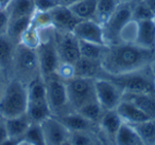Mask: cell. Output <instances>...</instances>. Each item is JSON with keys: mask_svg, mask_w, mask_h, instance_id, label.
Listing matches in <instances>:
<instances>
[{"mask_svg": "<svg viewBox=\"0 0 155 145\" xmlns=\"http://www.w3.org/2000/svg\"><path fill=\"white\" fill-rule=\"evenodd\" d=\"M32 22L38 29H45V28H49V27H53V24H52V18L49 11L36 10L32 17Z\"/></svg>", "mask_w": 155, "mask_h": 145, "instance_id": "35", "label": "cell"}, {"mask_svg": "<svg viewBox=\"0 0 155 145\" xmlns=\"http://www.w3.org/2000/svg\"><path fill=\"white\" fill-rule=\"evenodd\" d=\"M32 17L33 16H25V17H19V18H16V19L10 20L7 35L15 44H19L20 37H21L22 33L31 24Z\"/></svg>", "mask_w": 155, "mask_h": 145, "instance_id": "26", "label": "cell"}, {"mask_svg": "<svg viewBox=\"0 0 155 145\" xmlns=\"http://www.w3.org/2000/svg\"><path fill=\"white\" fill-rule=\"evenodd\" d=\"M154 58L155 49H146L136 44L119 43L107 46L101 63L104 72L118 75L142 70Z\"/></svg>", "mask_w": 155, "mask_h": 145, "instance_id": "1", "label": "cell"}, {"mask_svg": "<svg viewBox=\"0 0 155 145\" xmlns=\"http://www.w3.org/2000/svg\"><path fill=\"white\" fill-rule=\"evenodd\" d=\"M99 123L101 125L102 129L105 131V134L110 138L114 139L115 141V137H116L120 126L122 125L123 121L120 118V115L118 114V112L116 111V109H113V110L104 111Z\"/></svg>", "mask_w": 155, "mask_h": 145, "instance_id": "22", "label": "cell"}, {"mask_svg": "<svg viewBox=\"0 0 155 145\" xmlns=\"http://www.w3.org/2000/svg\"><path fill=\"white\" fill-rule=\"evenodd\" d=\"M20 44H22L26 47L30 48V49L36 50V48L41 44V36H39V29L34 26L32 21L29 28L22 33L21 37H20Z\"/></svg>", "mask_w": 155, "mask_h": 145, "instance_id": "32", "label": "cell"}, {"mask_svg": "<svg viewBox=\"0 0 155 145\" xmlns=\"http://www.w3.org/2000/svg\"><path fill=\"white\" fill-rule=\"evenodd\" d=\"M96 95L99 104L104 110H113L116 109L119 103L122 100L123 91L119 86L107 79H95Z\"/></svg>", "mask_w": 155, "mask_h": 145, "instance_id": "10", "label": "cell"}, {"mask_svg": "<svg viewBox=\"0 0 155 145\" xmlns=\"http://www.w3.org/2000/svg\"><path fill=\"white\" fill-rule=\"evenodd\" d=\"M122 100L133 103L151 119H155V94L123 92Z\"/></svg>", "mask_w": 155, "mask_h": 145, "instance_id": "17", "label": "cell"}, {"mask_svg": "<svg viewBox=\"0 0 155 145\" xmlns=\"http://www.w3.org/2000/svg\"><path fill=\"white\" fill-rule=\"evenodd\" d=\"M138 31V22L135 20H130L120 32V43H131L134 44L136 40Z\"/></svg>", "mask_w": 155, "mask_h": 145, "instance_id": "34", "label": "cell"}, {"mask_svg": "<svg viewBox=\"0 0 155 145\" xmlns=\"http://www.w3.org/2000/svg\"><path fill=\"white\" fill-rule=\"evenodd\" d=\"M155 14L146 5V3L141 0H135L133 5V12H132V19L135 21L141 20L154 19Z\"/></svg>", "mask_w": 155, "mask_h": 145, "instance_id": "33", "label": "cell"}, {"mask_svg": "<svg viewBox=\"0 0 155 145\" xmlns=\"http://www.w3.org/2000/svg\"><path fill=\"white\" fill-rule=\"evenodd\" d=\"M131 125V124H130ZM137 131L144 145H153L155 143V119H151L141 123L132 124Z\"/></svg>", "mask_w": 155, "mask_h": 145, "instance_id": "27", "label": "cell"}, {"mask_svg": "<svg viewBox=\"0 0 155 145\" xmlns=\"http://www.w3.org/2000/svg\"><path fill=\"white\" fill-rule=\"evenodd\" d=\"M153 145H155V143H154V144H153Z\"/></svg>", "mask_w": 155, "mask_h": 145, "instance_id": "48", "label": "cell"}, {"mask_svg": "<svg viewBox=\"0 0 155 145\" xmlns=\"http://www.w3.org/2000/svg\"><path fill=\"white\" fill-rule=\"evenodd\" d=\"M12 0H0V11H3V10H7L8 7L10 5Z\"/></svg>", "mask_w": 155, "mask_h": 145, "instance_id": "44", "label": "cell"}, {"mask_svg": "<svg viewBox=\"0 0 155 145\" xmlns=\"http://www.w3.org/2000/svg\"><path fill=\"white\" fill-rule=\"evenodd\" d=\"M98 0H80L68 7L81 20H95Z\"/></svg>", "mask_w": 155, "mask_h": 145, "instance_id": "25", "label": "cell"}, {"mask_svg": "<svg viewBox=\"0 0 155 145\" xmlns=\"http://www.w3.org/2000/svg\"><path fill=\"white\" fill-rule=\"evenodd\" d=\"M95 79L89 77L73 76L65 81L69 105L73 111H78L88 103L98 101L96 95Z\"/></svg>", "mask_w": 155, "mask_h": 145, "instance_id": "6", "label": "cell"}, {"mask_svg": "<svg viewBox=\"0 0 155 145\" xmlns=\"http://www.w3.org/2000/svg\"><path fill=\"white\" fill-rule=\"evenodd\" d=\"M22 140L28 145H46L45 136L41 123L32 122L29 129L22 137Z\"/></svg>", "mask_w": 155, "mask_h": 145, "instance_id": "30", "label": "cell"}, {"mask_svg": "<svg viewBox=\"0 0 155 145\" xmlns=\"http://www.w3.org/2000/svg\"><path fill=\"white\" fill-rule=\"evenodd\" d=\"M10 24L9 13L7 10L0 11V35H5L8 33Z\"/></svg>", "mask_w": 155, "mask_h": 145, "instance_id": "38", "label": "cell"}, {"mask_svg": "<svg viewBox=\"0 0 155 145\" xmlns=\"http://www.w3.org/2000/svg\"><path fill=\"white\" fill-rule=\"evenodd\" d=\"M16 45L7 34L0 35V67L5 71L9 79Z\"/></svg>", "mask_w": 155, "mask_h": 145, "instance_id": "19", "label": "cell"}, {"mask_svg": "<svg viewBox=\"0 0 155 145\" xmlns=\"http://www.w3.org/2000/svg\"><path fill=\"white\" fill-rule=\"evenodd\" d=\"M27 145H28V144H27Z\"/></svg>", "mask_w": 155, "mask_h": 145, "instance_id": "49", "label": "cell"}, {"mask_svg": "<svg viewBox=\"0 0 155 145\" xmlns=\"http://www.w3.org/2000/svg\"><path fill=\"white\" fill-rule=\"evenodd\" d=\"M135 0H118L119 3H130V2H133Z\"/></svg>", "mask_w": 155, "mask_h": 145, "instance_id": "46", "label": "cell"}, {"mask_svg": "<svg viewBox=\"0 0 155 145\" xmlns=\"http://www.w3.org/2000/svg\"><path fill=\"white\" fill-rule=\"evenodd\" d=\"M44 79H45L46 84L47 101L50 109H51L52 115L61 117L63 114L71 112V111H69L67 109H71V107L69 105L68 94H67V88L65 81H63L56 74H53Z\"/></svg>", "mask_w": 155, "mask_h": 145, "instance_id": "7", "label": "cell"}, {"mask_svg": "<svg viewBox=\"0 0 155 145\" xmlns=\"http://www.w3.org/2000/svg\"><path fill=\"white\" fill-rule=\"evenodd\" d=\"M8 139H9V134H8L7 126H5V120H2L0 121V143L5 142Z\"/></svg>", "mask_w": 155, "mask_h": 145, "instance_id": "40", "label": "cell"}, {"mask_svg": "<svg viewBox=\"0 0 155 145\" xmlns=\"http://www.w3.org/2000/svg\"><path fill=\"white\" fill-rule=\"evenodd\" d=\"M146 3V5L155 14V0H141Z\"/></svg>", "mask_w": 155, "mask_h": 145, "instance_id": "43", "label": "cell"}, {"mask_svg": "<svg viewBox=\"0 0 155 145\" xmlns=\"http://www.w3.org/2000/svg\"><path fill=\"white\" fill-rule=\"evenodd\" d=\"M80 1V0H55L56 5H65V7H70V5H74L75 2Z\"/></svg>", "mask_w": 155, "mask_h": 145, "instance_id": "42", "label": "cell"}, {"mask_svg": "<svg viewBox=\"0 0 155 145\" xmlns=\"http://www.w3.org/2000/svg\"><path fill=\"white\" fill-rule=\"evenodd\" d=\"M115 143L116 145H144L143 141L133 126L124 122L115 137Z\"/></svg>", "mask_w": 155, "mask_h": 145, "instance_id": "24", "label": "cell"}, {"mask_svg": "<svg viewBox=\"0 0 155 145\" xmlns=\"http://www.w3.org/2000/svg\"><path fill=\"white\" fill-rule=\"evenodd\" d=\"M133 5L134 1L130 3H119L112 16L102 26L104 39L107 46L120 43L119 36H120L121 30L130 20H132Z\"/></svg>", "mask_w": 155, "mask_h": 145, "instance_id": "8", "label": "cell"}, {"mask_svg": "<svg viewBox=\"0 0 155 145\" xmlns=\"http://www.w3.org/2000/svg\"><path fill=\"white\" fill-rule=\"evenodd\" d=\"M56 75L60 76L63 81H67V79L74 76V67L71 64L61 63L58 71H56Z\"/></svg>", "mask_w": 155, "mask_h": 145, "instance_id": "37", "label": "cell"}, {"mask_svg": "<svg viewBox=\"0 0 155 145\" xmlns=\"http://www.w3.org/2000/svg\"><path fill=\"white\" fill-rule=\"evenodd\" d=\"M65 127L70 132L72 131H88L93 126V122L87 120L82 114H80L77 111H71L66 114H63L61 117H56Z\"/></svg>", "mask_w": 155, "mask_h": 145, "instance_id": "18", "label": "cell"}, {"mask_svg": "<svg viewBox=\"0 0 155 145\" xmlns=\"http://www.w3.org/2000/svg\"><path fill=\"white\" fill-rule=\"evenodd\" d=\"M106 49H107V45H99L91 41L80 40L81 56H84V57L101 60Z\"/></svg>", "mask_w": 155, "mask_h": 145, "instance_id": "29", "label": "cell"}, {"mask_svg": "<svg viewBox=\"0 0 155 145\" xmlns=\"http://www.w3.org/2000/svg\"><path fill=\"white\" fill-rule=\"evenodd\" d=\"M8 79H9L8 74L5 73V71L0 67V98L2 95V92H3V90H5V85H7Z\"/></svg>", "mask_w": 155, "mask_h": 145, "instance_id": "39", "label": "cell"}, {"mask_svg": "<svg viewBox=\"0 0 155 145\" xmlns=\"http://www.w3.org/2000/svg\"><path fill=\"white\" fill-rule=\"evenodd\" d=\"M74 67V76L98 79L103 72L102 63L99 60H91L81 56L73 65Z\"/></svg>", "mask_w": 155, "mask_h": 145, "instance_id": "15", "label": "cell"}, {"mask_svg": "<svg viewBox=\"0 0 155 145\" xmlns=\"http://www.w3.org/2000/svg\"><path fill=\"white\" fill-rule=\"evenodd\" d=\"M54 33H55L54 27L39 29L41 44L36 48V53L38 57L39 71L43 79H47L51 75L56 74L58 66L61 65Z\"/></svg>", "mask_w": 155, "mask_h": 145, "instance_id": "3", "label": "cell"}, {"mask_svg": "<svg viewBox=\"0 0 155 145\" xmlns=\"http://www.w3.org/2000/svg\"><path fill=\"white\" fill-rule=\"evenodd\" d=\"M61 145H71V143L69 142V141H66V142H64L63 144H61Z\"/></svg>", "mask_w": 155, "mask_h": 145, "instance_id": "47", "label": "cell"}, {"mask_svg": "<svg viewBox=\"0 0 155 145\" xmlns=\"http://www.w3.org/2000/svg\"><path fill=\"white\" fill-rule=\"evenodd\" d=\"M118 5V0H98L95 20L103 26L115 12Z\"/></svg>", "mask_w": 155, "mask_h": 145, "instance_id": "28", "label": "cell"}, {"mask_svg": "<svg viewBox=\"0 0 155 145\" xmlns=\"http://www.w3.org/2000/svg\"><path fill=\"white\" fill-rule=\"evenodd\" d=\"M45 136L46 145H61L68 141L70 131L65 125L54 115L45 119L41 122Z\"/></svg>", "mask_w": 155, "mask_h": 145, "instance_id": "11", "label": "cell"}, {"mask_svg": "<svg viewBox=\"0 0 155 145\" xmlns=\"http://www.w3.org/2000/svg\"><path fill=\"white\" fill-rule=\"evenodd\" d=\"M104 111L105 110L102 108V106L99 104V102L95 101V102H91L88 104L82 106L77 112L82 114L83 117L86 118L87 120H89L93 123H98L101 120Z\"/></svg>", "mask_w": 155, "mask_h": 145, "instance_id": "31", "label": "cell"}, {"mask_svg": "<svg viewBox=\"0 0 155 145\" xmlns=\"http://www.w3.org/2000/svg\"><path fill=\"white\" fill-rule=\"evenodd\" d=\"M11 74L10 77L18 79L26 85L39 76L41 71L36 50L30 49L20 43L17 44L14 51Z\"/></svg>", "mask_w": 155, "mask_h": 145, "instance_id": "4", "label": "cell"}, {"mask_svg": "<svg viewBox=\"0 0 155 145\" xmlns=\"http://www.w3.org/2000/svg\"><path fill=\"white\" fill-rule=\"evenodd\" d=\"M116 111L124 123L131 124V125L151 120V118L147 113H144L141 109H139L133 103L125 100H121V102L117 106Z\"/></svg>", "mask_w": 155, "mask_h": 145, "instance_id": "14", "label": "cell"}, {"mask_svg": "<svg viewBox=\"0 0 155 145\" xmlns=\"http://www.w3.org/2000/svg\"><path fill=\"white\" fill-rule=\"evenodd\" d=\"M36 10L35 0H12L7 11L11 20L25 16H33Z\"/></svg>", "mask_w": 155, "mask_h": 145, "instance_id": "20", "label": "cell"}, {"mask_svg": "<svg viewBox=\"0 0 155 145\" xmlns=\"http://www.w3.org/2000/svg\"><path fill=\"white\" fill-rule=\"evenodd\" d=\"M149 67H150V70H151V72H152V75L154 76V79H155V58L150 63Z\"/></svg>", "mask_w": 155, "mask_h": 145, "instance_id": "45", "label": "cell"}, {"mask_svg": "<svg viewBox=\"0 0 155 145\" xmlns=\"http://www.w3.org/2000/svg\"><path fill=\"white\" fill-rule=\"evenodd\" d=\"M138 22V31L134 44L146 49H155V18Z\"/></svg>", "mask_w": 155, "mask_h": 145, "instance_id": "16", "label": "cell"}, {"mask_svg": "<svg viewBox=\"0 0 155 145\" xmlns=\"http://www.w3.org/2000/svg\"><path fill=\"white\" fill-rule=\"evenodd\" d=\"M72 33L80 40L106 45L103 34V27L96 20H81L74 27Z\"/></svg>", "mask_w": 155, "mask_h": 145, "instance_id": "12", "label": "cell"}, {"mask_svg": "<svg viewBox=\"0 0 155 145\" xmlns=\"http://www.w3.org/2000/svg\"><path fill=\"white\" fill-rule=\"evenodd\" d=\"M49 13L51 15L54 29L58 31L72 32L74 27L81 21L80 18L77 17L73 12L65 5H55L49 10Z\"/></svg>", "mask_w": 155, "mask_h": 145, "instance_id": "13", "label": "cell"}, {"mask_svg": "<svg viewBox=\"0 0 155 145\" xmlns=\"http://www.w3.org/2000/svg\"><path fill=\"white\" fill-rule=\"evenodd\" d=\"M27 114L34 123H41L45 119L51 117L52 112L47 100L43 101H29Z\"/></svg>", "mask_w": 155, "mask_h": 145, "instance_id": "23", "label": "cell"}, {"mask_svg": "<svg viewBox=\"0 0 155 145\" xmlns=\"http://www.w3.org/2000/svg\"><path fill=\"white\" fill-rule=\"evenodd\" d=\"M68 141L71 145H95L93 138L87 131H72L69 134Z\"/></svg>", "mask_w": 155, "mask_h": 145, "instance_id": "36", "label": "cell"}, {"mask_svg": "<svg viewBox=\"0 0 155 145\" xmlns=\"http://www.w3.org/2000/svg\"><path fill=\"white\" fill-rule=\"evenodd\" d=\"M22 142V138H9L5 142L0 143V145H20Z\"/></svg>", "mask_w": 155, "mask_h": 145, "instance_id": "41", "label": "cell"}, {"mask_svg": "<svg viewBox=\"0 0 155 145\" xmlns=\"http://www.w3.org/2000/svg\"><path fill=\"white\" fill-rule=\"evenodd\" d=\"M9 138H22L29 129L32 121L27 112L25 114L5 120Z\"/></svg>", "mask_w": 155, "mask_h": 145, "instance_id": "21", "label": "cell"}, {"mask_svg": "<svg viewBox=\"0 0 155 145\" xmlns=\"http://www.w3.org/2000/svg\"><path fill=\"white\" fill-rule=\"evenodd\" d=\"M144 69L135 71V72L118 75L107 74L103 70V72L101 73V75L98 79L103 77V79H110L113 83L116 84L117 86H119L123 92L155 94V79L152 75L151 70L149 71V73H147L143 72Z\"/></svg>", "mask_w": 155, "mask_h": 145, "instance_id": "5", "label": "cell"}, {"mask_svg": "<svg viewBox=\"0 0 155 145\" xmlns=\"http://www.w3.org/2000/svg\"><path fill=\"white\" fill-rule=\"evenodd\" d=\"M28 108V86L15 77H10L0 98V118L11 119L25 114Z\"/></svg>", "mask_w": 155, "mask_h": 145, "instance_id": "2", "label": "cell"}, {"mask_svg": "<svg viewBox=\"0 0 155 145\" xmlns=\"http://www.w3.org/2000/svg\"><path fill=\"white\" fill-rule=\"evenodd\" d=\"M55 45L61 63L74 65L81 57L80 40L72 32L55 30Z\"/></svg>", "mask_w": 155, "mask_h": 145, "instance_id": "9", "label": "cell"}]
</instances>
